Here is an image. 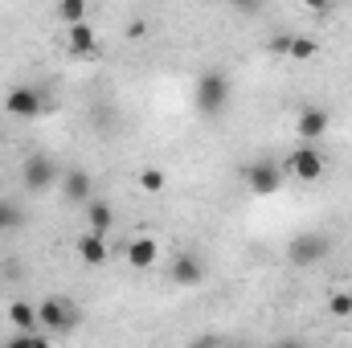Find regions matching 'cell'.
<instances>
[{"label":"cell","instance_id":"obj_1","mask_svg":"<svg viewBox=\"0 0 352 348\" xmlns=\"http://www.w3.org/2000/svg\"><path fill=\"white\" fill-rule=\"evenodd\" d=\"M230 98H234V90H230V78H226L221 70H205V74L197 78V87H192L197 111L209 115V119H217V115L230 107Z\"/></svg>","mask_w":352,"mask_h":348},{"label":"cell","instance_id":"obj_2","mask_svg":"<svg viewBox=\"0 0 352 348\" xmlns=\"http://www.w3.org/2000/svg\"><path fill=\"white\" fill-rule=\"evenodd\" d=\"M328 254H332V238H328V234H320V230H303V234H295V238L287 242V262H291V266H299V270L320 266Z\"/></svg>","mask_w":352,"mask_h":348},{"label":"cell","instance_id":"obj_3","mask_svg":"<svg viewBox=\"0 0 352 348\" xmlns=\"http://www.w3.org/2000/svg\"><path fill=\"white\" fill-rule=\"evenodd\" d=\"M21 180H25V188L29 193H50L58 180H62V168H58V160L54 156H29L25 164H21Z\"/></svg>","mask_w":352,"mask_h":348},{"label":"cell","instance_id":"obj_4","mask_svg":"<svg viewBox=\"0 0 352 348\" xmlns=\"http://www.w3.org/2000/svg\"><path fill=\"white\" fill-rule=\"evenodd\" d=\"M74 324H78V312L66 303V299H41L37 303V328H45V332H74Z\"/></svg>","mask_w":352,"mask_h":348},{"label":"cell","instance_id":"obj_5","mask_svg":"<svg viewBox=\"0 0 352 348\" xmlns=\"http://www.w3.org/2000/svg\"><path fill=\"white\" fill-rule=\"evenodd\" d=\"M246 188L254 193V197H274L278 188H283V164H274V160H254V164H246Z\"/></svg>","mask_w":352,"mask_h":348},{"label":"cell","instance_id":"obj_6","mask_svg":"<svg viewBox=\"0 0 352 348\" xmlns=\"http://www.w3.org/2000/svg\"><path fill=\"white\" fill-rule=\"evenodd\" d=\"M283 168L295 176V180H320V176H324V152H320L316 144H299V148L287 156Z\"/></svg>","mask_w":352,"mask_h":348},{"label":"cell","instance_id":"obj_7","mask_svg":"<svg viewBox=\"0 0 352 348\" xmlns=\"http://www.w3.org/2000/svg\"><path fill=\"white\" fill-rule=\"evenodd\" d=\"M4 111H8L12 119H37V115L45 111V90L12 87V90H8V98H4Z\"/></svg>","mask_w":352,"mask_h":348},{"label":"cell","instance_id":"obj_8","mask_svg":"<svg viewBox=\"0 0 352 348\" xmlns=\"http://www.w3.org/2000/svg\"><path fill=\"white\" fill-rule=\"evenodd\" d=\"M295 131H299L303 144H316L320 135L332 131V111H328V107H303L299 119H295Z\"/></svg>","mask_w":352,"mask_h":348},{"label":"cell","instance_id":"obj_9","mask_svg":"<svg viewBox=\"0 0 352 348\" xmlns=\"http://www.w3.org/2000/svg\"><path fill=\"white\" fill-rule=\"evenodd\" d=\"M62 197L70 205H90L94 201V180H90L87 168H66L62 173Z\"/></svg>","mask_w":352,"mask_h":348},{"label":"cell","instance_id":"obj_10","mask_svg":"<svg viewBox=\"0 0 352 348\" xmlns=\"http://www.w3.org/2000/svg\"><path fill=\"white\" fill-rule=\"evenodd\" d=\"M168 279L176 287H201L205 283V262L197 254H176L173 266H168Z\"/></svg>","mask_w":352,"mask_h":348},{"label":"cell","instance_id":"obj_11","mask_svg":"<svg viewBox=\"0 0 352 348\" xmlns=\"http://www.w3.org/2000/svg\"><path fill=\"white\" fill-rule=\"evenodd\" d=\"M111 230H115V209H111V201H90L87 205V234H94V238L107 242Z\"/></svg>","mask_w":352,"mask_h":348},{"label":"cell","instance_id":"obj_12","mask_svg":"<svg viewBox=\"0 0 352 348\" xmlns=\"http://www.w3.org/2000/svg\"><path fill=\"white\" fill-rule=\"evenodd\" d=\"M156 262H160V246H156L152 238H131V246H127V266L148 270V266H156Z\"/></svg>","mask_w":352,"mask_h":348},{"label":"cell","instance_id":"obj_13","mask_svg":"<svg viewBox=\"0 0 352 348\" xmlns=\"http://www.w3.org/2000/svg\"><path fill=\"white\" fill-rule=\"evenodd\" d=\"M74 250H78V259L87 262V266H102V262L111 259L107 242H102V238H94V234H82V238L74 242Z\"/></svg>","mask_w":352,"mask_h":348},{"label":"cell","instance_id":"obj_14","mask_svg":"<svg viewBox=\"0 0 352 348\" xmlns=\"http://www.w3.org/2000/svg\"><path fill=\"white\" fill-rule=\"evenodd\" d=\"M94 41H98V33H94L90 25H74V29L66 33V50H70L74 58H90V54H94Z\"/></svg>","mask_w":352,"mask_h":348},{"label":"cell","instance_id":"obj_15","mask_svg":"<svg viewBox=\"0 0 352 348\" xmlns=\"http://www.w3.org/2000/svg\"><path fill=\"white\" fill-rule=\"evenodd\" d=\"M8 324H12L16 332H25V336H33V332H37V307H29L25 299H16V303L8 307Z\"/></svg>","mask_w":352,"mask_h":348},{"label":"cell","instance_id":"obj_16","mask_svg":"<svg viewBox=\"0 0 352 348\" xmlns=\"http://www.w3.org/2000/svg\"><path fill=\"white\" fill-rule=\"evenodd\" d=\"M58 17L74 29V25H87V0H62L58 4Z\"/></svg>","mask_w":352,"mask_h":348},{"label":"cell","instance_id":"obj_17","mask_svg":"<svg viewBox=\"0 0 352 348\" xmlns=\"http://www.w3.org/2000/svg\"><path fill=\"white\" fill-rule=\"evenodd\" d=\"M311 58H316V41H311V37H303V33H295L287 62H311Z\"/></svg>","mask_w":352,"mask_h":348},{"label":"cell","instance_id":"obj_18","mask_svg":"<svg viewBox=\"0 0 352 348\" xmlns=\"http://www.w3.org/2000/svg\"><path fill=\"white\" fill-rule=\"evenodd\" d=\"M328 312H332L336 320H349L352 316V291H336V295L328 299Z\"/></svg>","mask_w":352,"mask_h":348},{"label":"cell","instance_id":"obj_19","mask_svg":"<svg viewBox=\"0 0 352 348\" xmlns=\"http://www.w3.org/2000/svg\"><path fill=\"white\" fill-rule=\"evenodd\" d=\"M291 41H295V33H291V29H278V33L270 37V54H274V58H287V54H291Z\"/></svg>","mask_w":352,"mask_h":348},{"label":"cell","instance_id":"obj_20","mask_svg":"<svg viewBox=\"0 0 352 348\" xmlns=\"http://www.w3.org/2000/svg\"><path fill=\"white\" fill-rule=\"evenodd\" d=\"M140 188L144 193H164V173L160 168H144L140 173Z\"/></svg>","mask_w":352,"mask_h":348},{"label":"cell","instance_id":"obj_21","mask_svg":"<svg viewBox=\"0 0 352 348\" xmlns=\"http://www.w3.org/2000/svg\"><path fill=\"white\" fill-rule=\"evenodd\" d=\"M16 226H21V209L8 205V201H0V234H8V230H16Z\"/></svg>","mask_w":352,"mask_h":348},{"label":"cell","instance_id":"obj_22","mask_svg":"<svg viewBox=\"0 0 352 348\" xmlns=\"http://www.w3.org/2000/svg\"><path fill=\"white\" fill-rule=\"evenodd\" d=\"M184 348H221V340H217L213 332H201V336H192Z\"/></svg>","mask_w":352,"mask_h":348},{"label":"cell","instance_id":"obj_23","mask_svg":"<svg viewBox=\"0 0 352 348\" xmlns=\"http://www.w3.org/2000/svg\"><path fill=\"white\" fill-rule=\"evenodd\" d=\"M127 37H131V41L148 37V21H140V17H135V21H127Z\"/></svg>","mask_w":352,"mask_h":348},{"label":"cell","instance_id":"obj_24","mask_svg":"<svg viewBox=\"0 0 352 348\" xmlns=\"http://www.w3.org/2000/svg\"><path fill=\"white\" fill-rule=\"evenodd\" d=\"M4 348H33V336H25V332H16V336H12V340H8Z\"/></svg>","mask_w":352,"mask_h":348},{"label":"cell","instance_id":"obj_25","mask_svg":"<svg viewBox=\"0 0 352 348\" xmlns=\"http://www.w3.org/2000/svg\"><path fill=\"white\" fill-rule=\"evenodd\" d=\"M33 348H54V345H50L45 336H37V332H33Z\"/></svg>","mask_w":352,"mask_h":348},{"label":"cell","instance_id":"obj_26","mask_svg":"<svg viewBox=\"0 0 352 348\" xmlns=\"http://www.w3.org/2000/svg\"><path fill=\"white\" fill-rule=\"evenodd\" d=\"M274 348H307V345H299V340H278Z\"/></svg>","mask_w":352,"mask_h":348}]
</instances>
